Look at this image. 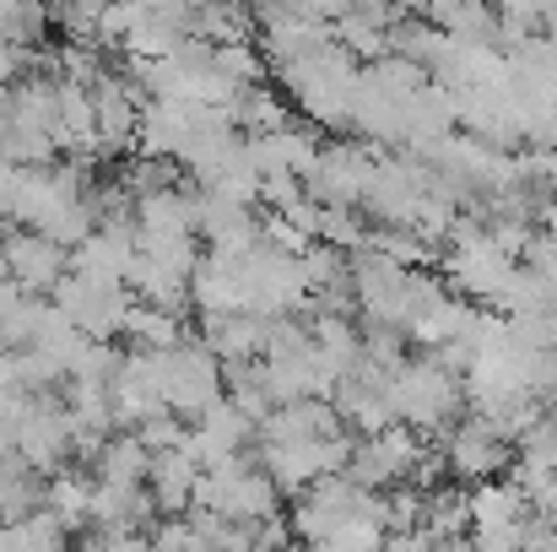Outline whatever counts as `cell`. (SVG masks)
I'll list each match as a JSON object with an SVG mask.
<instances>
[{"instance_id": "1", "label": "cell", "mask_w": 557, "mask_h": 552, "mask_svg": "<svg viewBox=\"0 0 557 552\" xmlns=\"http://www.w3.org/2000/svg\"><path fill=\"white\" fill-rule=\"evenodd\" d=\"M384 401H389V417L400 428H411V433H449L455 417L466 412V384L422 353V358H406L384 379Z\"/></svg>"}, {"instance_id": "2", "label": "cell", "mask_w": 557, "mask_h": 552, "mask_svg": "<svg viewBox=\"0 0 557 552\" xmlns=\"http://www.w3.org/2000/svg\"><path fill=\"white\" fill-rule=\"evenodd\" d=\"M379 158L384 152L369 147V142H331V147H320V158H314V169L304 180V195L320 200V206H352L358 211L373 184Z\"/></svg>"}, {"instance_id": "3", "label": "cell", "mask_w": 557, "mask_h": 552, "mask_svg": "<svg viewBox=\"0 0 557 552\" xmlns=\"http://www.w3.org/2000/svg\"><path fill=\"white\" fill-rule=\"evenodd\" d=\"M216 401H222V364L200 342H185V347L163 353V412L200 417Z\"/></svg>"}, {"instance_id": "4", "label": "cell", "mask_w": 557, "mask_h": 552, "mask_svg": "<svg viewBox=\"0 0 557 552\" xmlns=\"http://www.w3.org/2000/svg\"><path fill=\"white\" fill-rule=\"evenodd\" d=\"M444 471L449 477H460V482H493L509 461H515V444L493 428V422H482V417H460L449 433H444Z\"/></svg>"}, {"instance_id": "5", "label": "cell", "mask_w": 557, "mask_h": 552, "mask_svg": "<svg viewBox=\"0 0 557 552\" xmlns=\"http://www.w3.org/2000/svg\"><path fill=\"white\" fill-rule=\"evenodd\" d=\"M520 260H509L504 249H493L487 238H471V244H455L444 255V287L455 298H476V304H498L504 282L515 277Z\"/></svg>"}, {"instance_id": "6", "label": "cell", "mask_w": 557, "mask_h": 552, "mask_svg": "<svg viewBox=\"0 0 557 552\" xmlns=\"http://www.w3.org/2000/svg\"><path fill=\"white\" fill-rule=\"evenodd\" d=\"M422 195H428V169L417 158L395 152V158H379L363 206L373 211V228H406Z\"/></svg>"}, {"instance_id": "7", "label": "cell", "mask_w": 557, "mask_h": 552, "mask_svg": "<svg viewBox=\"0 0 557 552\" xmlns=\"http://www.w3.org/2000/svg\"><path fill=\"white\" fill-rule=\"evenodd\" d=\"M466 515H471V537H520L531 504L509 477H493V482H476L466 493Z\"/></svg>"}, {"instance_id": "8", "label": "cell", "mask_w": 557, "mask_h": 552, "mask_svg": "<svg viewBox=\"0 0 557 552\" xmlns=\"http://www.w3.org/2000/svg\"><path fill=\"white\" fill-rule=\"evenodd\" d=\"M336 433H342V417L331 401H287L260 422V444H314Z\"/></svg>"}, {"instance_id": "9", "label": "cell", "mask_w": 557, "mask_h": 552, "mask_svg": "<svg viewBox=\"0 0 557 552\" xmlns=\"http://www.w3.org/2000/svg\"><path fill=\"white\" fill-rule=\"evenodd\" d=\"M216 364L244 368L265 353V320L255 315H222V320H206V342H200Z\"/></svg>"}, {"instance_id": "10", "label": "cell", "mask_w": 557, "mask_h": 552, "mask_svg": "<svg viewBox=\"0 0 557 552\" xmlns=\"http://www.w3.org/2000/svg\"><path fill=\"white\" fill-rule=\"evenodd\" d=\"M195 482H200V466L189 461L185 450H163V455H152V471H147L152 510L180 515L185 504H195Z\"/></svg>"}, {"instance_id": "11", "label": "cell", "mask_w": 557, "mask_h": 552, "mask_svg": "<svg viewBox=\"0 0 557 552\" xmlns=\"http://www.w3.org/2000/svg\"><path fill=\"white\" fill-rule=\"evenodd\" d=\"M152 471V450L136 439V433H114L103 450H98V477L109 488H141Z\"/></svg>"}, {"instance_id": "12", "label": "cell", "mask_w": 557, "mask_h": 552, "mask_svg": "<svg viewBox=\"0 0 557 552\" xmlns=\"http://www.w3.org/2000/svg\"><path fill=\"white\" fill-rule=\"evenodd\" d=\"M520 552H557V520H547V515H525V526H520Z\"/></svg>"}, {"instance_id": "13", "label": "cell", "mask_w": 557, "mask_h": 552, "mask_svg": "<svg viewBox=\"0 0 557 552\" xmlns=\"http://www.w3.org/2000/svg\"><path fill=\"white\" fill-rule=\"evenodd\" d=\"M384 552H438L422 531H395V537H384Z\"/></svg>"}]
</instances>
